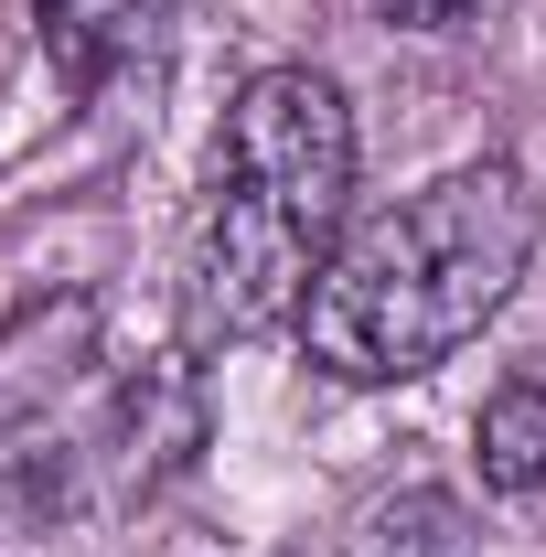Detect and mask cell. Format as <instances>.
Wrapping results in <instances>:
<instances>
[{"instance_id":"6da1fadb","label":"cell","mask_w":546,"mask_h":557,"mask_svg":"<svg viewBox=\"0 0 546 557\" xmlns=\"http://www.w3.org/2000/svg\"><path fill=\"white\" fill-rule=\"evenodd\" d=\"M353 225V108L322 65H258L204 150V194L183 225V344L300 333L311 278Z\"/></svg>"},{"instance_id":"7a4b0ae2","label":"cell","mask_w":546,"mask_h":557,"mask_svg":"<svg viewBox=\"0 0 546 557\" xmlns=\"http://www.w3.org/2000/svg\"><path fill=\"white\" fill-rule=\"evenodd\" d=\"M536 183L504 150L429 172L386 214L343 225L333 269L300 300V354L333 386H408L429 364H450L536 269Z\"/></svg>"},{"instance_id":"3957f363","label":"cell","mask_w":546,"mask_h":557,"mask_svg":"<svg viewBox=\"0 0 546 557\" xmlns=\"http://www.w3.org/2000/svg\"><path fill=\"white\" fill-rule=\"evenodd\" d=\"M33 11V44L44 65L65 75L75 108L97 119H129L172 86V54H183V0H22Z\"/></svg>"},{"instance_id":"277c9868","label":"cell","mask_w":546,"mask_h":557,"mask_svg":"<svg viewBox=\"0 0 546 557\" xmlns=\"http://www.w3.org/2000/svg\"><path fill=\"white\" fill-rule=\"evenodd\" d=\"M472 461L493 493H546V354H525L472 418Z\"/></svg>"},{"instance_id":"5b68a950","label":"cell","mask_w":546,"mask_h":557,"mask_svg":"<svg viewBox=\"0 0 546 557\" xmlns=\"http://www.w3.org/2000/svg\"><path fill=\"white\" fill-rule=\"evenodd\" d=\"M343 557H472V515H461V493L408 483V493H386V504L353 525Z\"/></svg>"},{"instance_id":"8992f818","label":"cell","mask_w":546,"mask_h":557,"mask_svg":"<svg viewBox=\"0 0 546 557\" xmlns=\"http://www.w3.org/2000/svg\"><path fill=\"white\" fill-rule=\"evenodd\" d=\"M375 11H386L397 33H461V22H472L482 0H375Z\"/></svg>"}]
</instances>
